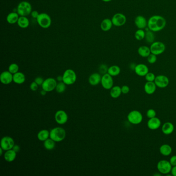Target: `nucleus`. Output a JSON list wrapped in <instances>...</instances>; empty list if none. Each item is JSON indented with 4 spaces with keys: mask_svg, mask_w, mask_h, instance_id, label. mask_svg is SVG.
<instances>
[{
    "mask_svg": "<svg viewBox=\"0 0 176 176\" xmlns=\"http://www.w3.org/2000/svg\"><path fill=\"white\" fill-rule=\"evenodd\" d=\"M66 85L63 81L57 83L55 88L56 92L59 93H63L66 89Z\"/></svg>",
    "mask_w": 176,
    "mask_h": 176,
    "instance_id": "obj_34",
    "label": "nucleus"
},
{
    "mask_svg": "<svg viewBox=\"0 0 176 176\" xmlns=\"http://www.w3.org/2000/svg\"><path fill=\"white\" fill-rule=\"evenodd\" d=\"M26 80V75L22 72H18L13 74V82L17 84H22Z\"/></svg>",
    "mask_w": 176,
    "mask_h": 176,
    "instance_id": "obj_20",
    "label": "nucleus"
},
{
    "mask_svg": "<svg viewBox=\"0 0 176 176\" xmlns=\"http://www.w3.org/2000/svg\"><path fill=\"white\" fill-rule=\"evenodd\" d=\"M171 173L173 176H176V166H174L173 167H172Z\"/></svg>",
    "mask_w": 176,
    "mask_h": 176,
    "instance_id": "obj_47",
    "label": "nucleus"
},
{
    "mask_svg": "<svg viewBox=\"0 0 176 176\" xmlns=\"http://www.w3.org/2000/svg\"><path fill=\"white\" fill-rule=\"evenodd\" d=\"M38 86L39 85L35 81H34L31 84L30 88L31 90L32 91L35 92L36 90H37L38 88Z\"/></svg>",
    "mask_w": 176,
    "mask_h": 176,
    "instance_id": "obj_40",
    "label": "nucleus"
},
{
    "mask_svg": "<svg viewBox=\"0 0 176 176\" xmlns=\"http://www.w3.org/2000/svg\"><path fill=\"white\" fill-rule=\"evenodd\" d=\"M101 84L105 89H111L113 88L114 85L113 77L107 73L104 74L102 76Z\"/></svg>",
    "mask_w": 176,
    "mask_h": 176,
    "instance_id": "obj_13",
    "label": "nucleus"
},
{
    "mask_svg": "<svg viewBox=\"0 0 176 176\" xmlns=\"http://www.w3.org/2000/svg\"><path fill=\"white\" fill-rule=\"evenodd\" d=\"M56 81L59 82L63 81V75H59L56 78Z\"/></svg>",
    "mask_w": 176,
    "mask_h": 176,
    "instance_id": "obj_48",
    "label": "nucleus"
},
{
    "mask_svg": "<svg viewBox=\"0 0 176 176\" xmlns=\"http://www.w3.org/2000/svg\"><path fill=\"white\" fill-rule=\"evenodd\" d=\"M1 147L4 151L12 149L15 145V141L12 137L6 136L3 137L1 140Z\"/></svg>",
    "mask_w": 176,
    "mask_h": 176,
    "instance_id": "obj_12",
    "label": "nucleus"
},
{
    "mask_svg": "<svg viewBox=\"0 0 176 176\" xmlns=\"http://www.w3.org/2000/svg\"><path fill=\"white\" fill-rule=\"evenodd\" d=\"M0 81L3 84H11L13 82V74L8 70L3 71L0 75Z\"/></svg>",
    "mask_w": 176,
    "mask_h": 176,
    "instance_id": "obj_15",
    "label": "nucleus"
},
{
    "mask_svg": "<svg viewBox=\"0 0 176 176\" xmlns=\"http://www.w3.org/2000/svg\"><path fill=\"white\" fill-rule=\"evenodd\" d=\"M55 141L50 138L44 141V146L47 150H52L55 147Z\"/></svg>",
    "mask_w": 176,
    "mask_h": 176,
    "instance_id": "obj_33",
    "label": "nucleus"
},
{
    "mask_svg": "<svg viewBox=\"0 0 176 176\" xmlns=\"http://www.w3.org/2000/svg\"><path fill=\"white\" fill-rule=\"evenodd\" d=\"M77 79V74L71 69L66 70L63 74V82L67 85L74 84L75 83Z\"/></svg>",
    "mask_w": 176,
    "mask_h": 176,
    "instance_id": "obj_4",
    "label": "nucleus"
},
{
    "mask_svg": "<svg viewBox=\"0 0 176 176\" xmlns=\"http://www.w3.org/2000/svg\"><path fill=\"white\" fill-rule=\"evenodd\" d=\"M100 71L102 73V74H104L107 73V70L108 68L107 67V66L105 65H102L100 67Z\"/></svg>",
    "mask_w": 176,
    "mask_h": 176,
    "instance_id": "obj_42",
    "label": "nucleus"
},
{
    "mask_svg": "<svg viewBox=\"0 0 176 176\" xmlns=\"http://www.w3.org/2000/svg\"><path fill=\"white\" fill-rule=\"evenodd\" d=\"M146 115L147 116L148 118H149V119L155 117L156 116V112L154 109L151 108V109L148 110L147 113H146Z\"/></svg>",
    "mask_w": 176,
    "mask_h": 176,
    "instance_id": "obj_39",
    "label": "nucleus"
},
{
    "mask_svg": "<svg viewBox=\"0 0 176 176\" xmlns=\"http://www.w3.org/2000/svg\"><path fill=\"white\" fill-rule=\"evenodd\" d=\"M154 82L157 87L161 88H166L169 83V78L164 75H158L155 77V80Z\"/></svg>",
    "mask_w": 176,
    "mask_h": 176,
    "instance_id": "obj_14",
    "label": "nucleus"
},
{
    "mask_svg": "<svg viewBox=\"0 0 176 176\" xmlns=\"http://www.w3.org/2000/svg\"><path fill=\"white\" fill-rule=\"evenodd\" d=\"M101 78L102 77L100 74L99 73H93L89 77V83L92 86H97L101 83Z\"/></svg>",
    "mask_w": 176,
    "mask_h": 176,
    "instance_id": "obj_18",
    "label": "nucleus"
},
{
    "mask_svg": "<svg viewBox=\"0 0 176 176\" xmlns=\"http://www.w3.org/2000/svg\"><path fill=\"white\" fill-rule=\"evenodd\" d=\"M169 162L172 165V166H176V155H173V157L170 158Z\"/></svg>",
    "mask_w": 176,
    "mask_h": 176,
    "instance_id": "obj_44",
    "label": "nucleus"
},
{
    "mask_svg": "<svg viewBox=\"0 0 176 176\" xmlns=\"http://www.w3.org/2000/svg\"><path fill=\"white\" fill-rule=\"evenodd\" d=\"M147 60L148 63L151 64L155 63L157 62V55H155V54L151 53L147 57Z\"/></svg>",
    "mask_w": 176,
    "mask_h": 176,
    "instance_id": "obj_38",
    "label": "nucleus"
},
{
    "mask_svg": "<svg viewBox=\"0 0 176 176\" xmlns=\"http://www.w3.org/2000/svg\"><path fill=\"white\" fill-rule=\"evenodd\" d=\"M66 136V132L62 127H55L50 131V138L55 142L64 140Z\"/></svg>",
    "mask_w": 176,
    "mask_h": 176,
    "instance_id": "obj_2",
    "label": "nucleus"
},
{
    "mask_svg": "<svg viewBox=\"0 0 176 176\" xmlns=\"http://www.w3.org/2000/svg\"><path fill=\"white\" fill-rule=\"evenodd\" d=\"M128 120L133 125H139L143 121V115L140 112L133 110L130 112L127 116Z\"/></svg>",
    "mask_w": 176,
    "mask_h": 176,
    "instance_id": "obj_6",
    "label": "nucleus"
},
{
    "mask_svg": "<svg viewBox=\"0 0 176 176\" xmlns=\"http://www.w3.org/2000/svg\"><path fill=\"white\" fill-rule=\"evenodd\" d=\"M12 150H14L16 152L18 153L20 150V147L18 145H15L12 148Z\"/></svg>",
    "mask_w": 176,
    "mask_h": 176,
    "instance_id": "obj_46",
    "label": "nucleus"
},
{
    "mask_svg": "<svg viewBox=\"0 0 176 176\" xmlns=\"http://www.w3.org/2000/svg\"><path fill=\"white\" fill-rule=\"evenodd\" d=\"M32 12V5L27 1H22L18 4L17 12L20 16H27Z\"/></svg>",
    "mask_w": 176,
    "mask_h": 176,
    "instance_id": "obj_3",
    "label": "nucleus"
},
{
    "mask_svg": "<svg viewBox=\"0 0 176 176\" xmlns=\"http://www.w3.org/2000/svg\"><path fill=\"white\" fill-rule=\"evenodd\" d=\"M57 84V81L55 78H49L44 80V83L41 85V87L42 89L48 93L52 92L54 89H55Z\"/></svg>",
    "mask_w": 176,
    "mask_h": 176,
    "instance_id": "obj_9",
    "label": "nucleus"
},
{
    "mask_svg": "<svg viewBox=\"0 0 176 176\" xmlns=\"http://www.w3.org/2000/svg\"><path fill=\"white\" fill-rule=\"evenodd\" d=\"M121 92L123 94H127L130 92V88L127 85H123L121 88Z\"/></svg>",
    "mask_w": 176,
    "mask_h": 176,
    "instance_id": "obj_43",
    "label": "nucleus"
},
{
    "mask_svg": "<svg viewBox=\"0 0 176 176\" xmlns=\"http://www.w3.org/2000/svg\"><path fill=\"white\" fill-rule=\"evenodd\" d=\"M17 154V152H16L12 149L5 151L4 155L5 160L7 162H12L16 158Z\"/></svg>",
    "mask_w": 176,
    "mask_h": 176,
    "instance_id": "obj_22",
    "label": "nucleus"
},
{
    "mask_svg": "<svg viewBox=\"0 0 176 176\" xmlns=\"http://www.w3.org/2000/svg\"><path fill=\"white\" fill-rule=\"evenodd\" d=\"M55 121L59 125H63L68 121V116L64 110H59L55 114Z\"/></svg>",
    "mask_w": 176,
    "mask_h": 176,
    "instance_id": "obj_11",
    "label": "nucleus"
},
{
    "mask_svg": "<svg viewBox=\"0 0 176 176\" xmlns=\"http://www.w3.org/2000/svg\"><path fill=\"white\" fill-rule=\"evenodd\" d=\"M111 20L113 26L117 27H120L124 26L126 22V16L120 12L115 14Z\"/></svg>",
    "mask_w": 176,
    "mask_h": 176,
    "instance_id": "obj_10",
    "label": "nucleus"
},
{
    "mask_svg": "<svg viewBox=\"0 0 176 176\" xmlns=\"http://www.w3.org/2000/svg\"><path fill=\"white\" fill-rule=\"evenodd\" d=\"M103 2H111L112 0H102Z\"/></svg>",
    "mask_w": 176,
    "mask_h": 176,
    "instance_id": "obj_51",
    "label": "nucleus"
},
{
    "mask_svg": "<svg viewBox=\"0 0 176 176\" xmlns=\"http://www.w3.org/2000/svg\"><path fill=\"white\" fill-rule=\"evenodd\" d=\"M47 92L45 90H44V89H42L41 91L40 92V94L41 95H42V96H45L46 94H47Z\"/></svg>",
    "mask_w": 176,
    "mask_h": 176,
    "instance_id": "obj_49",
    "label": "nucleus"
},
{
    "mask_svg": "<svg viewBox=\"0 0 176 176\" xmlns=\"http://www.w3.org/2000/svg\"><path fill=\"white\" fill-rule=\"evenodd\" d=\"M172 165L170 164L169 161L166 160H161L157 164V169L160 173L166 175L171 172Z\"/></svg>",
    "mask_w": 176,
    "mask_h": 176,
    "instance_id": "obj_8",
    "label": "nucleus"
},
{
    "mask_svg": "<svg viewBox=\"0 0 176 176\" xmlns=\"http://www.w3.org/2000/svg\"><path fill=\"white\" fill-rule=\"evenodd\" d=\"M145 79L147 82H154L155 80V74L152 72H148L145 76Z\"/></svg>",
    "mask_w": 176,
    "mask_h": 176,
    "instance_id": "obj_37",
    "label": "nucleus"
},
{
    "mask_svg": "<svg viewBox=\"0 0 176 176\" xmlns=\"http://www.w3.org/2000/svg\"><path fill=\"white\" fill-rule=\"evenodd\" d=\"M161 121L158 118L155 117L150 118L148 121L147 126L149 129L152 130H157L161 126Z\"/></svg>",
    "mask_w": 176,
    "mask_h": 176,
    "instance_id": "obj_19",
    "label": "nucleus"
},
{
    "mask_svg": "<svg viewBox=\"0 0 176 176\" xmlns=\"http://www.w3.org/2000/svg\"><path fill=\"white\" fill-rule=\"evenodd\" d=\"M19 67L16 63L11 64L8 67V71L12 74H14L16 73L19 72Z\"/></svg>",
    "mask_w": 176,
    "mask_h": 176,
    "instance_id": "obj_36",
    "label": "nucleus"
},
{
    "mask_svg": "<svg viewBox=\"0 0 176 176\" xmlns=\"http://www.w3.org/2000/svg\"><path fill=\"white\" fill-rule=\"evenodd\" d=\"M20 16L17 12H10L6 17V21L11 24H15L18 22Z\"/></svg>",
    "mask_w": 176,
    "mask_h": 176,
    "instance_id": "obj_25",
    "label": "nucleus"
},
{
    "mask_svg": "<svg viewBox=\"0 0 176 176\" xmlns=\"http://www.w3.org/2000/svg\"><path fill=\"white\" fill-rule=\"evenodd\" d=\"M37 138L40 141H45L50 138V131L48 130H41L38 133Z\"/></svg>",
    "mask_w": 176,
    "mask_h": 176,
    "instance_id": "obj_28",
    "label": "nucleus"
},
{
    "mask_svg": "<svg viewBox=\"0 0 176 176\" xmlns=\"http://www.w3.org/2000/svg\"><path fill=\"white\" fill-rule=\"evenodd\" d=\"M113 24L111 19L106 18L103 20L100 24V27L102 31L104 32H107L112 29Z\"/></svg>",
    "mask_w": 176,
    "mask_h": 176,
    "instance_id": "obj_23",
    "label": "nucleus"
},
{
    "mask_svg": "<svg viewBox=\"0 0 176 176\" xmlns=\"http://www.w3.org/2000/svg\"><path fill=\"white\" fill-rule=\"evenodd\" d=\"M136 74L140 77H145L149 72V69L146 65L144 64H139L136 65L134 69Z\"/></svg>",
    "mask_w": 176,
    "mask_h": 176,
    "instance_id": "obj_17",
    "label": "nucleus"
},
{
    "mask_svg": "<svg viewBox=\"0 0 176 176\" xmlns=\"http://www.w3.org/2000/svg\"><path fill=\"white\" fill-rule=\"evenodd\" d=\"M36 20L38 25L43 29H48L51 25V18L47 13L42 12L39 14Z\"/></svg>",
    "mask_w": 176,
    "mask_h": 176,
    "instance_id": "obj_5",
    "label": "nucleus"
},
{
    "mask_svg": "<svg viewBox=\"0 0 176 176\" xmlns=\"http://www.w3.org/2000/svg\"><path fill=\"white\" fill-rule=\"evenodd\" d=\"M3 151L4 150L1 147H0V155H1V156H2L3 155Z\"/></svg>",
    "mask_w": 176,
    "mask_h": 176,
    "instance_id": "obj_50",
    "label": "nucleus"
},
{
    "mask_svg": "<svg viewBox=\"0 0 176 176\" xmlns=\"http://www.w3.org/2000/svg\"><path fill=\"white\" fill-rule=\"evenodd\" d=\"M34 81H35L39 86H41L43 83H44V80L41 77H37V78H35Z\"/></svg>",
    "mask_w": 176,
    "mask_h": 176,
    "instance_id": "obj_41",
    "label": "nucleus"
},
{
    "mask_svg": "<svg viewBox=\"0 0 176 176\" xmlns=\"http://www.w3.org/2000/svg\"><path fill=\"white\" fill-rule=\"evenodd\" d=\"M145 39L148 44H151L153 42L155 41V35L154 34V32L151 31H146V34H145Z\"/></svg>",
    "mask_w": 176,
    "mask_h": 176,
    "instance_id": "obj_32",
    "label": "nucleus"
},
{
    "mask_svg": "<svg viewBox=\"0 0 176 176\" xmlns=\"http://www.w3.org/2000/svg\"><path fill=\"white\" fill-rule=\"evenodd\" d=\"M17 24L22 29H26L29 27L30 25V21L26 16H20L18 19Z\"/></svg>",
    "mask_w": 176,
    "mask_h": 176,
    "instance_id": "obj_27",
    "label": "nucleus"
},
{
    "mask_svg": "<svg viewBox=\"0 0 176 176\" xmlns=\"http://www.w3.org/2000/svg\"><path fill=\"white\" fill-rule=\"evenodd\" d=\"M39 15V12L36 11H32L31 14V15L32 16V18H34V19H37Z\"/></svg>",
    "mask_w": 176,
    "mask_h": 176,
    "instance_id": "obj_45",
    "label": "nucleus"
},
{
    "mask_svg": "<svg viewBox=\"0 0 176 176\" xmlns=\"http://www.w3.org/2000/svg\"><path fill=\"white\" fill-rule=\"evenodd\" d=\"M166 25L165 19L161 16H152L148 20L147 27L152 32L161 31L165 28Z\"/></svg>",
    "mask_w": 176,
    "mask_h": 176,
    "instance_id": "obj_1",
    "label": "nucleus"
},
{
    "mask_svg": "<svg viewBox=\"0 0 176 176\" xmlns=\"http://www.w3.org/2000/svg\"><path fill=\"white\" fill-rule=\"evenodd\" d=\"M174 126L172 122H166L162 126V131L165 135H169L173 132Z\"/></svg>",
    "mask_w": 176,
    "mask_h": 176,
    "instance_id": "obj_24",
    "label": "nucleus"
},
{
    "mask_svg": "<svg viewBox=\"0 0 176 176\" xmlns=\"http://www.w3.org/2000/svg\"><path fill=\"white\" fill-rule=\"evenodd\" d=\"M121 68L118 66L117 65H113L112 66L108 68L107 70V74L112 77H116L119 75L121 73Z\"/></svg>",
    "mask_w": 176,
    "mask_h": 176,
    "instance_id": "obj_31",
    "label": "nucleus"
},
{
    "mask_svg": "<svg viewBox=\"0 0 176 176\" xmlns=\"http://www.w3.org/2000/svg\"><path fill=\"white\" fill-rule=\"evenodd\" d=\"M134 23L138 29L144 30L147 27L148 21L143 16H137L134 19Z\"/></svg>",
    "mask_w": 176,
    "mask_h": 176,
    "instance_id": "obj_16",
    "label": "nucleus"
},
{
    "mask_svg": "<svg viewBox=\"0 0 176 176\" xmlns=\"http://www.w3.org/2000/svg\"><path fill=\"white\" fill-rule=\"evenodd\" d=\"M150 49L151 53L157 56L164 53L165 51L166 46L165 44L162 42L155 41L151 44Z\"/></svg>",
    "mask_w": 176,
    "mask_h": 176,
    "instance_id": "obj_7",
    "label": "nucleus"
},
{
    "mask_svg": "<svg viewBox=\"0 0 176 176\" xmlns=\"http://www.w3.org/2000/svg\"><path fill=\"white\" fill-rule=\"evenodd\" d=\"M138 54L142 57H147L151 54L150 47L146 45H141L137 50Z\"/></svg>",
    "mask_w": 176,
    "mask_h": 176,
    "instance_id": "obj_26",
    "label": "nucleus"
},
{
    "mask_svg": "<svg viewBox=\"0 0 176 176\" xmlns=\"http://www.w3.org/2000/svg\"><path fill=\"white\" fill-rule=\"evenodd\" d=\"M159 152L164 156H169L172 154V148L169 145H162L159 148Z\"/></svg>",
    "mask_w": 176,
    "mask_h": 176,
    "instance_id": "obj_29",
    "label": "nucleus"
},
{
    "mask_svg": "<svg viewBox=\"0 0 176 176\" xmlns=\"http://www.w3.org/2000/svg\"><path fill=\"white\" fill-rule=\"evenodd\" d=\"M157 86L155 82H147L145 84V92L148 95H152L155 92Z\"/></svg>",
    "mask_w": 176,
    "mask_h": 176,
    "instance_id": "obj_21",
    "label": "nucleus"
},
{
    "mask_svg": "<svg viewBox=\"0 0 176 176\" xmlns=\"http://www.w3.org/2000/svg\"><path fill=\"white\" fill-rule=\"evenodd\" d=\"M145 34L146 32H145V31L143 29H139L136 31L134 34V36L136 39L137 40L140 41L143 39H145Z\"/></svg>",
    "mask_w": 176,
    "mask_h": 176,
    "instance_id": "obj_35",
    "label": "nucleus"
},
{
    "mask_svg": "<svg viewBox=\"0 0 176 176\" xmlns=\"http://www.w3.org/2000/svg\"><path fill=\"white\" fill-rule=\"evenodd\" d=\"M121 93V88L119 86H113L110 90V96L112 98L114 99H116L119 97Z\"/></svg>",
    "mask_w": 176,
    "mask_h": 176,
    "instance_id": "obj_30",
    "label": "nucleus"
}]
</instances>
